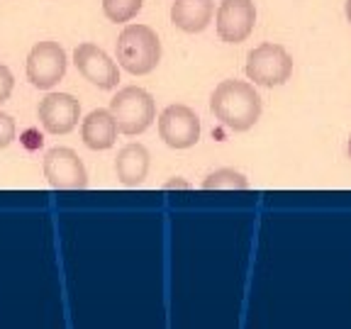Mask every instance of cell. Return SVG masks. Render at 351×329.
<instances>
[{"label": "cell", "mask_w": 351, "mask_h": 329, "mask_svg": "<svg viewBox=\"0 0 351 329\" xmlns=\"http://www.w3.org/2000/svg\"><path fill=\"white\" fill-rule=\"evenodd\" d=\"M117 122L112 117L110 110H93V112H88V117L83 120L81 125V139L88 149H93V151H105L115 144L117 139Z\"/></svg>", "instance_id": "12"}, {"label": "cell", "mask_w": 351, "mask_h": 329, "mask_svg": "<svg viewBox=\"0 0 351 329\" xmlns=\"http://www.w3.org/2000/svg\"><path fill=\"white\" fill-rule=\"evenodd\" d=\"M173 188H181V191H188V188H191V186H188L186 181H178V178H173V181L166 183L164 191H173Z\"/></svg>", "instance_id": "18"}, {"label": "cell", "mask_w": 351, "mask_h": 329, "mask_svg": "<svg viewBox=\"0 0 351 329\" xmlns=\"http://www.w3.org/2000/svg\"><path fill=\"white\" fill-rule=\"evenodd\" d=\"M344 10H346V20L351 22V0H346V5H344Z\"/></svg>", "instance_id": "19"}, {"label": "cell", "mask_w": 351, "mask_h": 329, "mask_svg": "<svg viewBox=\"0 0 351 329\" xmlns=\"http://www.w3.org/2000/svg\"><path fill=\"white\" fill-rule=\"evenodd\" d=\"M44 178L56 191H83L88 186V171L81 156L69 147H54L42 161Z\"/></svg>", "instance_id": "5"}, {"label": "cell", "mask_w": 351, "mask_h": 329, "mask_svg": "<svg viewBox=\"0 0 351 329\" xmlns=\"http://www.w3.org/2000/svg\"><path fill=\"white\" fill-rule=\"evenodd\" d=\"M15 120H12L8 112H0V149H5L12 144V139H15Z\"/></svg>", "instance_id": "16"}, {"label": "cell", "mask_w": 351, "mask_h": 329, "mask_svg": "<svg viewBox=\"0 0 351 329\" xmlns=\"http://www.w3.org/2000/svg\"><path fill=\"white\" fill-rule=\"evenodd\" d=\"M73 64H76L78 73L93 86L103 88V90H112L117 88L120 81V69L98 44L93 42H81L73 51Z\"/></svg>", "instance_id": "8"}, {"label": "cell", "mask_w": 351, "mask_h": 329, "mask_svg": "<svg viewBox=\"0 0 351 329\" xmlns=\"http://www.w3.org/2000/svg\"><path fill=\"white\" fill-rule=\"evenodd\" d=\"M247 175L237 169H217L203 181V191H247Z\"/></svg>", "instance_id": "14"}, {"label": "cell", "mask_w": 351, "mask_h": 329, "mask_svg": "<svg viewBox=\"0 0 351 329\" xmlns=\"http://www.w3.org/2000/svg\"><path fill=\"white\" fill-rule=\"evenodd\" d=\"M159 137L171 149H191L200 139V117L188 105H169L159 115Z\"/></svg>", "instance_id": "7"}, {"label": "cell", "mask_w": 351, "mask_h": 329, "mask_svg": "<svg viewBox=\"0 0 351 329\" xmlns=\"http://www.w3.org/2000/svg\"><path fill=\"white\" fill-rule=\"evenodd\" d=\"M37 117L49 134H69L81 120V103L71 93H47L37 108Z\"/></svg>", "instance_id": "10"}, {"label": "cell", "mask_w": 351, "mask_h": 329, "mask_svg": "<svg viewBox=\"0 0 351 329\" xmlns=\"http://www.w3.org/2000/svg\"><path fill=\"white\" fill-rule=\"evenodd\" d=\"M110 112L115 117L117 130L127 137L142 134L156 120V103L152 95L139 86H127L117 90V95L110 100Z\"/></svg>", "instance_id": "3"}, {"label": "cell", "mask_w": 351, "mask_h": 329, "mask_svg": "<svg viewBox=\"0 0 351 329\" xmlns=\"http://www.w3.org/2000/svg\"><path fill=\"white\" fill-rule=\"evenodd\" d=\"M149 161H152V156H149L144 144L132 142V144H127V147H122L120 151H117V159H115L117 181H120L125 188L142 186V181L149 173Z\"/></svg>", "instance_id": "11"}, {"label": "cell", "mask_w": 351, "mask_h": 329, "mask_svg": "<svg viewBox=\"0 0 351 329\" xmlns=\"http://www.w3.org/2000/svg\"><path fill=\"white\" fill-rule=\"evenodd\" d=\"M117 64L132 76H147L161 61L159 34L149 25H127L117 37Z\"/></svg>", "instance_id": "2"}, {"label": "cell", "mask_w": 351, "mask_h": 329, "mask_svg": "<svg viewBox=\"0 0 351 329\" xmlns=\"http://www.w3.org/2000/svg\"><path fill=\"white\" fill-rule=\"evenodd\" d=\"M66 51L59 42H39L32 47L27 56V81L34 88H42V90H49L56 83L64 78L66 73Z\"/></svg>", "instance_id": "6"}, {"label": "cell", "mask_w": 351, "mask_h": 329, "mask_svg": "<svg viewBox=\"0 0 351 329\" xmlns=\"http://www.w3.org/2000/svg\"><path fill=\"white\" fill-rule=\"evenodd\" d=\"M293 76V59L285 47L274 42L258 44L247 54V78L256 86L276 88Z\"/></svg>", "instance_id": "4"}, {"label": "cell", "mask_w": 351, "mask_h": 329, "mask_svg": "<svg viewBox=\"0 0 351 329\" xmlns=\"http://www.w3.org/2000/svg\"><path fill=\"white\" fill-rule=\"evenodd\" d=\"M144 0H103V12L110 22H130L142 10Z\"/></svg>", "instance_id": "15"}, {"label": "cell", "mask_w": 351, "mask_h": 329, "mask_svg": "<svg viewBox=\"0 0 351 329\" xmlns=\"http://www.w3.org/2000/svg\"><path fill=\"white\" fill-rule=\"evenodd\" d=\"M210 108H213L215 117H217L227 130L232 132H247L261 117V98L254 90L252 83L247 81H222L213 90L210 98Z\"/></svg>", "instance_id": "1"}, {"label": "cell", "mask_w": 351, "mask_h": 329, "mask_svg": "<svg viewBox=\"0 0 351 329\" xmlns=\"http://www.w3.org/2000/svg\"><path fill=\"white\" fill-rule=\"evenodd\" d=\"M215 3L213 0H176L171 5V22L188 34L203 32L213 22Z\"/></svg>", "instance_id": "13"}, {"label": "cell", "mask_w": 351, "mask_h": 329, "mask_svg": "<svg viewBox=\"0 0 351 329\" xmlns=\"http://www.w3.org/2000/svg\"><path fill=\"white\" fill-rule=\"evenodd\" d=\"M12 88H15V78H12V71L8 69V66L0 64V105L10 98Z\"/></svg>", "instance_id": "17"}, {"label": "cell", "mask_w": 351, "mask_h": 329, "mask_svg": "<svg viewBox=\"0 0 351 329\" xmlns=\"http://www.w3.org/2000/svg\"><path fill=\"white\" fill-rule=\"evenodd\" d=\"M217 37L227 44H241L254 32L256 5L254 0H222L217 8Z\"/></svg>", "instance_id": "9"}]
</instances>
